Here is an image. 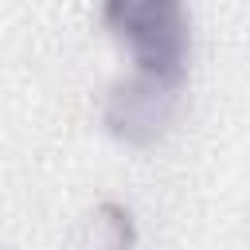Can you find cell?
Listing matches in <instances>:
<instances>
[{
  "label": "cell",
  "mask_w": 250,
  "mask_h": 250,
  "mask_svg": "<svg viewBox=\"0 0 250 250\" xmlns=\"http://www.w3.org/2000/svg\"><path fill=\"white\" fill-rule=\"evenodd\" d=\"M102 20L125 43L137 74L184 86L191 47L184 0H102Z\"/></svg>",
  "instance_id": "6da1fadb"
},
{
  "label": "cell",
  "mask_w": 250,
  "mask_h": 250,
  "mask_svg": "<svg viewBox=\"0 0 250 250\" xmlns=\"http://www.w3.org/2000/svg\"><path fill=\"white\" fill-rule=\"evenodd\" d=\"M176 102H180V86H168V82H156L148 74H129L121 78L109 98H105V129L129 145H152L172 113H176Z\"/></svg>",
  "instance_id": "7a4b0ae2"
},
{
  "label": "cell",
  "mask_w": 250,
  "mask_h": 250,
  "mask_svg": "<svg viewBox=\"0 0 250 250\" xmlns=\"http://www.w3.org/2000/svg\"><path fill=\"white\" fill-rule=\"evenodd\" d=\"M133 219L121 203H102L90 219V250H133Z\"/></svg>",
  "instance_id": "3957f363"
}]
</instances>
